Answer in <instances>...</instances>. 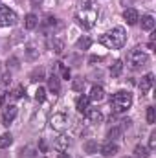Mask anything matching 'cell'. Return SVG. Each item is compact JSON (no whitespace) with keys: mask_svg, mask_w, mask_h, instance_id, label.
I'll list each match as a JSON object with an SVG mask.
<instances>
[{"mask_svg":"<svg viewBox=\"0 0 156 158\" xmlns=\"http://www.w3.org/2000/svg\"><path fill=\"white\" fill-rule=\"evenodd\" d=\"M76 20L84 30H90V28L96 26V22H97V9H96L92 0H81V7H79L77 15H76Z\"/></svg>","mask_w":156,"mask_h":158,"instance_id":"1","label":"cell"},{"mask_svg":"<svg viewBox=\"0 0 156 158\" xmlns=\"http://www.w3.org/2000/svg\"><path fill=\"white\" fill-rule=\"evenodd\" d=\"M99 42H101L103 46H107L109 50H119V48H123L125 42H127V31H125L121 26H116V28H112L110 31L103 33V35L99 37Z\"/></svg>","mask_w":156,"mask_h":158,"instance_id":"2","label":"cell"},{"mask_svg":"<svg viewBox=\"0 0 156 158\" xmlns=\"http://www.w3.org/2000/svg\"><path fill=\"white\" fill-rule=\"evenodd\" d=\"M132 105V94L127 92V90H119L112 96L110 99V109L114 114H121V112H127Z\"/></svg>","mask_w":156,"mask_h":158,"instance_id":"3","label":"cell"},{"mask_svg":"<svg viewBox=\"0 0 156 158\" xmlns=\"http://www.w3.org/2000/svg\"><path fill=\"white\" fill-rule=\"evenodd\" d=\"M127 64H129L132 70H140V68H143V66L149 64V55H147L142 48H134V50H130L129 55H127Z\"/></svg>","mask_w":156,"mask_h":158,"instance_id":"4","label":"cell"},{"mask_svg":"<svg viewBox=\"0 0 156 158\" xmlns=\"http://www.w3.org/2000/svg\"><path fill=\"white\" fill-rule=\"evenodd\" d=\"M17 13L7 6H0V28H9L17 24Z\"/></svg>","mask_w":156,"mask_h":158,"instance_id":"5","label":"cell"},{"mask_svg":"<svg viewBox=\"0 0 156 158\" xmlns=\"http://www.w3.org/2000/svg\"><path fill=\"white\" fill-rule=\"evenodd\" d=\"M50 127L57 132H63L66 127H68V116L64 112H57L50 118Z\"/></svg>","mask_w":156,"mask_h":158,"instance_id":"6","label":"cell"},{"mask_svg":"<svg viewBox=\"0 0 156 158\" xmlns=\"http://www.w3.org/2000/svg\"><path fill=\"white\" fill-rule=\"evenodd\" d=\"M72 145V138L70 136H66V134H61L55 142H53V149L55 151H59V153H64V151H68V147Z\"/></svg>","mask_w":156,"mask_h":158,"instance_id":"7","label":"cell"},{"mask_svg":"<svg viewBox=\"0 0 156 158\" xmlns=\"http://www.w3.org/2000/svg\"><path fill=\"white\" fill-rule=\"evenodd\" d=\"M17 114H18V109H17L15 105L6 107V109H4V114H2V125L9 127V125H11V121L17 118Z\"/></svg>","mask_w":156,"mask_h":158,"instance_id":"8","label":"cell"},{"mask_svg":"<svg viewBox=\"0 0 156 158\" xmlns=\"http://www.w3.org/2000/svg\"><path fill=\"white\" fill-rule=\"evenodd\" d=\"M153 85H154V74H147V76H143L142 81H140V85H138L142 96H145V94L153 88Z\"/></svg>","mask_w":156,"mask_h":158,"instance_id":"9","label":"cell"},{"mask_svg":"<svg viewBox=\"0 0 156 158\" xmlns=\"http://www.w3.org/2000/svg\"><path fill=\"white\" fill-rule=\"evenodd\" d=\"M117 151H119V147H117V143H114L112 140H109V142H105V143L101 145V155H103L105 158L116 156Z\"/></svg>","mask_w":156,"mask_h":158,"instance_id":"10","label":"cell"},{"mask_svg":"<svg viewBox=\"0 0 156 158\" xmlns=\"http://www.w3.org/2000/svg\"><path fill=\"white\" fill-rule=\"evenodd\" d=\"M123 19H125V22H127L129 26H134V24H138V20H140V13H138L134 7H127V9L123 11Z\"/></svg>","mask_w":156,"mask_h":158,"instance_id":"11","label":"cell"},{"mask_svg":"<svg viewBox=\"0 0 156 158\" xmlns=\"http://www.w3.org/2000/svg\"><path fill=\"white\" fill-rule=\"evenodd\" d=\"M48 46H50V50H53L55 53H63V50H64V40L61 39V37H51V39L48 40Z\"/></svg>","mask_w":156,"mask_h":158,"instance_id":"12","label":"cell"},{"mask_svg":"<svg viewBox=\"0 0 156 158\" xmlns=\"http://www.w3.org/2000/svg\"><path fill=\"white\" fill-rule=\"evenodd\" d=\"M84 116L88 118L90 123H101V121H103V114H101L99 109H88V110L84 112Z\"/></svg>","mask_w":156,"mask_h":158,"instance_id":"13","label":"cell"},{"mask_svg":"<svg viewBox=\"0 0 156 158\" xmlns=\"http://www.w3.org/2000/svg\"><path fill=\"white\" fill-rule=\"evenodd\" d=\"M55 26H57V19H53V17H46L42 20V24H40V28H42L44 33H51L55 30Z\"/></svg>","mask_w":156,"mask_h":158,"instance_id":"14","label":"cell"},{"mask_svg":"<svg viewBox=\"0 0 156 158\" xmlns=\"http://www.w3.org/2000/svg\"><path fill=\"white\" fill-rule=\"evenodd\" d=\"M103 98H105V90H103L101 86L94 85V86L90 88V96H88V99H90V101H101Z\"/></svg>","mask_w":156,"mask_h":158,"instance_id":"15","label":"cell"},{"mask_svg":"<svg viewBox=\"0 0 156 158\" xmlns=\"http://www.w3.org/2000/svg\"><path fill=\"white\" fill-rule=\"evenodd\" d=\"M37 26H39V19H37V15L28 13V15L24 17V28H26V30H35Z\"/></svg>","mask_w":156,"mask_h":158,"instance_id":"16","label":"cell"},{"mask_svg":"<svg viewBox=\"0 0 156 158\" xmlns=\"http://www.w3.org/2000/svg\"><path fill=\"white\" fill-rule=\"evenodd\" d=\"M48 88H50V92L59 94V90H61V81H59V77H57L55 74H51V76L48 77Z\"/></svg>","mask_w":156,"mask_h":158,"instance_id":"17","label":"cell"},{"mask_svg":"<svg viewBox=\"0 0 156 158\" xmlns=\"http://www.w3.org/2000/svg\"><path fill=\"white\" fill-rule=\"evenodd\" d=\"M154 17L153 15H145V17H142V30H145V31H153L154 30Z\"/></svg>","mask_w":156,"mask_h":158,"instance_id":"18","label":"cell"},{"mask_svg":"<svg viewBox=\"0 0 156 158\" xmlns=\"http://www.w3.org/2000/svg\"><path fill=\"white\" fill-rule=\"evenodd\" d=\"M88 103H90V99H88L86 96H81V98H77V101H76V109H77L81 114H84V112L90 109Z\"/></svg>","mask_w":156,"mask_h":158,"instance_id":"19","label":"cell"},{"mask_svg":"<svg viewBox=\"0 0 156 158\" xmlns=\"http://www.w3.org/2000/svg\"><path fill=\"white\" fill-rule=\"evenodd\" d=\"M107 136H109L110 140H117V138H121V136H123V129H121L119 125H112V129H109Z\"/></svg>","mask_w":156,"mask_h":158,"instance_id":"20","label":"cell"},{"mask_svg":"<svg viewBox=\"0 0 156 158\" xmlns=\"http://www.w3.org/2000/svg\"><path fill=\"white\" fill-rule=\"evenodd\" d=\"M30 81H31V83H40V81H44V68H35V70L30 74Z\"/></svg>","mask_w":156,"mask_h":158,"instance_id":"21","label":"cell"},{"mask_svg":"<svg viewBox=\"0 0 156 158\" xmlns=\"http://www.w3.org/2000/svg\"><path fill=\"white\" fill-rule=\"evenodd\" d=\"M24 55H26V61H35V59L39 57V50H37L35 46H28V48L24 50Z\"/></svg>","mask_w":156,"mask_h":158,"instance_id":"22","label":"cell"},{"mask_svg":"<svg viewBox=\"0 0 156 158\" xmlns=\"http://www.w3.org/2000/svg\"><path fill=\"white\" fill-rule=\"evenodd\" d=\"M90 46H92V39L86 37V35L81 37V39H77V42H76V48H77V50H88Z\"/></svg>","mask_w":156,"mask_h":158,"instance_id":"23","label":"cell"},{"mask_svg":"<svg viewBox=\"0 0 156 158\" xmlns=\"http://www.w3.org/2000/svg\"><path fill=\"white\" fill-rule=\"evenodd\" d=\"M149 149L145 145H136L134 147V158H149Z\"/></svg>","mask_w":156,"mask_h":158,"instance_id":"24","label":"cell"},{"mask_svg":"<svg viewBox=\"0 0 156 158\" xmlns=\"http://www.w3.org/2000/svg\"><path fill=\"white\" fill-rule=\"evenodd\" d=\"M121 72H123V63H121V61H114L112 66H110V76H112V77H119Z\"/></svg>","mask_w":156,"mask_h":158,"instance_id":"25","label":"cell"},{"mask_svg":"<svg viewBox=\"0 0 156 158\" xmlns=\"http://www.w3.org/2000/svg\"><path fill=\"white\" fill-rule=\"evenodd\" d=\"M11 143H13V136H11V132H4V134L0 136V149L9 147Z\"/></svg>","mask_w":156,"mask_h":158,"instance_id":"26","label":"cell"},{"mask_svg":"<svg viewBox=\"0 0 156 158\" xmlns=\"http://www.w3.org/2000/svg\"><path fill=\"white\" fill-rule=\"evenodd\" d=\"M84 151H86L88 155L97 153V142H96V140H88V142H84Z\"/></svg>","mask_w":156,"mask_h":158,"instance_id":"27","label":"cell"},{"mask_svg":"<svg viewBox=\"0 0 156 158\" xmlns=\"http://www.w3.org/2000/svg\"><path fill=\"white\" fill-rule=\"evenodd\" d=\"M22 94H24V86H20V85H17V86L11 90V98H13V99H20Z\"/></svg>","mask_w":156,"mask_h":158,"instance_id":"28","label":"cell"},{"mask_svg":"<svg viewBox=\"0 0 156 158\" xmlns=\"http://www.w3.org/2000/svg\"><path fill=\"white\" fill-rule=\"evenodd\" d=\"M35 99H37L39 103H42V101L46 99V88H44V86H39V88L35 90Z\"/></svg>","mask_w":156,"mask_h":158,"instance_id":"29","label":"cell"},{"mask_svg":"<svg viewBox=\"0 0 156 158\" xmlns=\"http://www.w3.org/2000/svg\"><path fill=\"white\" fill-rule=\"evenodd\" d=\"M83 86H84V79H83V77H76V79H74V83H72V88H74L76 92L83 90Z\"/></svg>","mask_w":156,"mask_h":158,"instance_id":"30","label":"cell"},{"mask_svg":"<svg viewBox=\"0 0 156 158\" xmlns=\"http://www.w3.org/2000/svg\"><path fill=\"white\" fill-rule=\"evenodd\" d=\"M57 66H59V70H61V76L64 79H70V68H66L63 63H57Z\"/></svg>","mask_w":156,"mask_h":158,"instance_id":"31","label":"cell"},{"mask_svg":"<svg viewBox=\"0 0 156 158\" xmlns=\"http://www.w3.org/2000/svg\"><path fill=\"white\" fill-rule=\"evenodd\" d=\"M156 114H154V107H147V123H154Z\"/></svg>","mask_w":156,"mask_h":158,"instance_id":"32","label":"cell"},{"mask_svg":"<svg viewBox=\"0 0 156 158\" xmlns=\"http://www.w3.org/2000/svg\"><path fill=\"white\" fill-rule=\"evenodd\" d=\"M156 149V132H151L149 136V151H154Z\"/></svg>","mask_w":156,"mask_h":158,"instance_id":"33","label":"cell"},{"mask_svg":"<svg viewBox=\"0 0 156 158\" xmlns=\"http://www.w3.org/2000/svg\"><path fill=\"white\" fill-rule=\"evenodd\" d=\"M7 66L13 68V70H17V68H18V59H17V57H9V59H7Z\"/></svg>","mask_w":156,"mask_h":158,"instance_id":"34","label":"cell"},{"mask_svg":"<svg viewBox=\"0 0 156 158\" xmlns=\"http://www.w3.org/2000/svg\"><path fill=\"white\" fill-rule=\"evenodd\" d=\"M9 81H11V76H9V74H4V76H0V88H2V86H6Z\"/></svg>","mask_w":156,"mask_h":158,"instance_id":"35","label":"cell"},{"mask_svg":"<svg viewBox=\"0 0 156 158\" xmlns=\"http://www.w3.org/2000/svg\"><path fill=\"white\" fill-rule=\"evenodd\" d=\"M130 123H132V119H130V118H127V119H121V123H119V127H121V129L125 131V129H129V127H130Z\"/></svg>","mask_w":156,"mask_h":158,"instance_id":"36","label":"cell"},{"mask_svg":"<svg viewBox=\"0 0 156 158\" xmlns=\"http://www.w3.org/2000/svg\"><path fill=\"white\" fill-rule=\"evenodd\" d=\"M39 149H40V153H46V151H48V145H46V140H40V142H39Z\"/></svg>","mask_w":156,"mask_h":158,"instance_id":"37","label":"cell"},{"mask_svg":"<svg viewBox=\"0 0 156 158\" xmlns=\"http://www.w3.org/2000/svg\"><path fill=\"white\" fill-rule=\"evenodd\" d=\"M4 101H6V92H4V90L0 88V107L4 105Z\"/></svg>","mask_w":156,"mask_h":158,"instance_id":"38","label":"cell"},{"mask_svg":"<svg viewBox=\"0 0 156 158\" xmlns=\"http://www.w3.org/2000/svg\"><path fill=\"white\" fill-rule=\"evenodd\" d=\"M99 61H103V57H96V55L90 57V63H92V64H94V63H99Z\"/></svg>","mask_w":156,"mask_h":158,"instance_id":"39","label":"cell"},{"mask_svg":"<svg viewBox=\"0 0 156 158\" xmlns=\"http://www.w3.org/2000/svg\"><path fill=\"white\" fill-rule=\"evenodd\" d=\"M57 158H72V156H70L68 153H59V155H57Z\"/></svg>","mask_w":156,"mask_h":158,"instance_id":"40","label":"cell"},{"mask_svg":"<svg viewBox=\"0 0 156 158\" xmlns=\"http://www.w3.org/2000/svg\"><path fill=\"white\" fill-rule=\"evenodd\" d=\"M30 2H31L33 6H40V4H42V0H30Z\"/></svg>","mask_w":156,"mask_h":158,"instance_id":"41","label":"cell"},{"mask_svg":"<svg viewBox=\"0 0 156 158\" xmlns=\"http://www.w3.org/2000/svg\"><path fill=\"white\" fill-rule=\"evenodd\" d=\"M127 4L130 6V4H132V0H121V6H127Z\"/></svg>","mask_w":156,"mask_h":158,"instance_id":"42","label":"cell"},{"mask_svg":"<svg viewBox=\"0 0 156 158\" xmlns=\"http://www.w3.org/2000/svg\"><path fill=\"white\" fill-rule=\"evenodd\" d=\"M123 158H130V156H123Z\"/></svg>","mask_w":156,"mask_h":158,"instance_id":"43","label":"cell"}]
</instances>
